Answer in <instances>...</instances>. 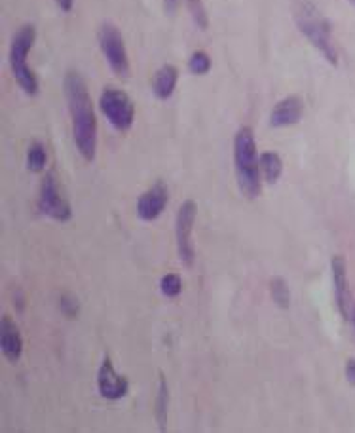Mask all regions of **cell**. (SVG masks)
Listing matches in <instances>:
<instances>
[{
	"mask_svg": "<svg viewBox=\"0 0 355 433\" xmlns=\"http://www.w3.org/2000/svg\"><path fill=\"white\" fill-rule=\"evenodd\" d=\"M346 379L351 386H355V360L346 361Z\"/></svg>",
	"mask_w": 355,
	"mask_h": 433,
	"instance_id": "23",
	"label": "cell"
},
{
	"mask_svg": "<svg viewBox=\"0 0 355 433\" xmlns=\"http://www.w3.org/2000/svg\"><path fill=\"white\" fill-rule=\"evenodd\" d=\"M99 46L103 52L104 59L109 63V67L112 69V73L118 76H128L129 74V59L128 52H126V44H124V37L116 25L104 23L99 29Z\"/></svg>",
	"mask_w": 355,
	"mask_h": 433,
	"instance_id": "6",
	"label": "cell"
},
{
	"mask_svg": "<svg viewBox=\"0 0 355 433\" xmlns=\"http://www.w3.org/2000/svg\"><path fill=\"white\" fill-rule=\"evenodd\" d=\"M65 97H67L68 112L73 118L74 145L86 162H93L97 153V118L93 110V101L88 92L86 80L76 71L65 74Z\"/></svg>",
	"mask_w": 355,
	"mask_h": 433,
	"instance_id": "1",
	"label": "cell"
},
{
	"mask_svg": "<svg viewBox=\"0 0 355 433\" xmlns=\"http://www.w3.org/2000/svg\"><path fill=\"white\" fill-rule=\"evenodd\" d=\"M38 208L46 217L57 220V223H67L73 217V209L65 196L61 194L59 183L54 171H48L46 177L40 184V198H38Z\"/></svg>",
	"mask_w": 355,
	"mask_h": 433,
	"instance_id": "7",
	"label": "cell"
},
{
	"mask_svg": "<svg viewBox=\"0 0 355 433\" xmlns=\"http://www.w3.org/2000/svg\"><path fill=\"white\" fill-rule=\"evenodd\" d=\"M99 109L116 131H129L135 120V105L120 88H104L99 97Z\"/></svg>",
	"mask_w": 355,
	"mask_h": 433,
	"instance_id": "5",
	"label": "cell"
},
{
	"mask_svg": "<svg viewBox=\"0 0 355 433\" xmlns=\"http://www.w3.org/2000/svg\"><path fill=\"white\" fill-rule=\"evenodd\" d=\"M59 306H61L63 316H67L68 319H74V317L78 316L80 302H78V299H76V297H74L73 293H63L61 295V302H59Z\"/></svg>",
	"mask_w": 355,
	"mask_h": 433,
	"instance_id": "22",
	"label": "cell"
},
{
	"mask_svg": "<svg viewBox=\"0 0 355 433\" xmlns=\"http://www.w3.org/2000/svg\"><path fill=\"white\" fill-rule=\"evenodd\" d=\"M57 2V6H59V10L65 13H68L71 10H73V4H74V0H56Z\"/></svg>",
	"mask_w": 355,
	"mask_h": 433,
	"instance_id": "25",
	"label": "cell"
},
{
	"mask_svg": "<svg viewBox=\"0 0 355 433\" xmlns=\"http://www.w3.org/2000/svg\"><path fill=\"white\" fill-rule=\"evenodd\" d=\"M0 346H2V355H4L8 361L16 363V361L21 357V352H23V338H21L18 325L13 324V319L10 316H2Z\"/></svg>",
	"mask_w": 355,
	"mask_h": 433,
	"instance_id": "13",
	"label": "cell"
},
{
	"mask_svg": "<svg viewBox=\"0 0 355 433\" xmlns=\"http://www.w3.org/2000/svg\"><path fill=\"white\" fill-rule=\"evenodd\" d=\"M167 201H169V189L164 181L156 183L139 196L137 200V217L141 220H154L164 213Z\"/></svg>",
	"mask_w": 355,
	"mask_h": 433,
	"instance_id": "10",
	"label": "cell"
},
{
	"mask_svg": "<svg viewBox=\"0 0 355 433\" xmlns=\"http://www.w3.org/2000/svg\"><path fill=\"white\" fill-rule=\"evenodd\" d=\"M198 206L194 200H184L181 203L175 223V238H177V251L184 266L194 264V244H192V230L196 220Z\"/></svg>",
	"mask_w": 355,
	"mask_h": 433,
	"instance_id": "8",
	"label": "cell"
},
{
	"mask_svg": "<svg viewBox=\"0 0 355 433\" xmlns=\"http://www.w3.org/2000/svg\"><path fill=\"white\" fill-rule=\"evenodd\" d=\"M291 12L299 31L304 35L308 42L323 55L332 67L338 65V48L332 38V29L329 19L325 18L313 0H291Z\"/></svg>",
	"mask_w": 355,
	"mask_h": 433,
	"instance_id": "2",
	"label": "cell"
},
{
	"mask_svg": "<svg viewBox=\"0 0 355 433\" xmlns=\"http://www.w3.org/2000/svg\"><path fill=\"white\" fill-rule=\"evenodd\" d=\"M184 2H186V8H188V12L190 16H192V19H194V23H196L200 29L205 31L209 27V18L202 0H184Z\"/></svg>",
	"mask_w": 355,
	"mask_h": 433,
	"instance_id": "21",
	"label": "cell"
},
{
	"mask_svg": "<svg viewBox=\"0 0 355 433\" xmlns=\"http://www.w3.org/2000/svg\"><path fill=\"white\" fill-rule=\"evenodd\" d=\"M179 4H181V0H164V8H166L167 16H175L179 10Z\"/></svg>",
	"mask_w": 355,
	"mask_h": 433,
	"instance_id": "24",
	"label": "cell"
},
{
	"mask_svg": "<svg viewBox=\"0 0 355 433\" xmlns=\"http://www.w3.org/2000/svg\"><path fill=\"white\" fill-rule=\"evenodd\" d=\"M160 291L164 293L167 299H175L183 291V280L179 274H166L160 281Z\"/></svg>",
	"mask_w": 355,
	"mask_h": 433,
	"instance_id": "20",
	"label": "cell"
},
{
	"mask_svg": "<svg viewBox=\"0 0 355 433\" xmlns=\"http://www.w3.org/2000/svg\"><path fill=\"white\" fill-rule=\"evenodd\" d=\"M332 283H335V299H337V308L344 319H349L351 316V291L348 283V268H346V259L342 255L332 256Z\"/></svg>",
	"mask_w": 355,
	"mask_h": 433,
	"instance_id": "11",
	"label": "cell"
},
{
	"mask_svg": "<svg viewBox=\"0 0 355 433\" xmlns=\"http://www.w3.org/2000/svg\"><path fill=\"white\" fill-rule=\"evenodd\" d=\"M304 114V101L299 95H289L274 105L270 112V126L272 128H289L302 120Z\"/></svg>",
	"mask_w": 355,
	"mask_h": 433,
	"instance_id": "12",
	"label": "cell"
},
{
	"mask_svg": "<svg viewBox=\"0 0 355 433\" xmlns=\"http://www.w3.org/2000/svg\"><path fill=\"white\" fill-rule=\"evenodd\" d=\"M154 416L158 424L160 432L167 429V416H169V388L164 379V374H160L158 391H156V401H154Z\"/></svg>",
	"mask_w": 355,
	"mask_h": 433,
	"instance_id": "15",
	"label": "cell"
},
{
	"mask_svg": "<svg viewBox=\"0 0 355 433\" xmlns=\"http://www.w3.org/2000/svg\"><path fill=\"white\" fill-rule=\"evenodd\" d=\"M351 319H354V325H355V306H354V310H351Z\"/></svg>",
	"mask_w": 355,
	"mask_h": 433,
	"instance_id": "26",
	"label": "cell"
},
{
	"mask_svg": "<svg viewBox=\"0 0 355 433\" xmlns=\"http://www.w3.org/2000/svg\"><path fill=\"white\" fill-rule=\"evenodd\" d=\"M179 80V69L173 65H164L156 71L152 78V92L154 95L162 101H166L173 95L175 88H177Z\"/></svg>",
	"mask_w": 355,
	"mask_h": 433,
	"instance_id": "14",
	"label": "cell"
},
{
	"mask_svg": "<svg viewBox=\"0 0 355 433\" xmlns=\"http://www.w3.org/2000/svg\"><path fill=\"white\" fill-rule=\"evenodd\" d=\"M260 170H263L264 181L274 184L283 173V162L276 153H264L260 156Z\"/></svg>",
	"mask_w": 355,
	"mask_h": 433,
	"instance_id": "16",
	"label": "cell"
},
{
	"mask_svg": "<svg viewBox=\"0 0 355 433\" xmlns=\"http://www.w3.org/2000/svg\"><path fill=\"white\" fill-rule=\"evenodd\" d=\"M97 388L99 393L109 399V401H118L126 397L129 390V382L126 376L118 374V371L112 365L111 357H104L97 371Z\"/></svg>",
	"mask_w": 355,
	"mask_h": 433,
	"instance_id": "9",
	"label": "cell"
},
{
	"mask_svg": "<svg viewBox=\"0 0 355 433\" xmlns=\"http://www.w3.org/2000/svg\"><path fill=\"white\" fill-rule=\"evenodd\" d=\"M270 295H272V300L276 302L277 308L287 310L291 306V289H289L287 281L279 278V275L270 280Z\"/></svg>",
	"mask_w": 355,
	"mask_h": 433,
	"instance_id": "17",
	"label": "cell"
},
{
	"mask_svg": "<svg viewBox=\"0 0 355 433\" xmlns=\"http://www.w3.org/2000/svg\"><path fill=\"white\" fill-rule=\"evenodd\" d=\"M349 2H351V4H354V6H355V0H349Z\"/></svg>",
	"mask_w": 355,
	"mask_h": 433,
	"instance_id": "27",
	"label": "cell"
},
{
	"mask_svg": "<svg viewBox=\"0 0 355 433\" xmlns=\"http://www.w3.org/2000/svg\"><path fill=\"white\" fill-rule=\"evenodd\" d=\"M46 164H48L46 147H44L40 141H32L31 147L27 150V167H29L32 173H40V171L46 167Z\"/></svg>",
	"mask_w": 355,
	"mask_h": 433,
	"instance_id": "18",
	"label": "cell"
},
{
	"mask_svg": "<svg viewBox=\"0 0 355 433\" xmlns=\"http://www.w3.org/2000/svg\"><path fill=\"white\" fill-rule=\"evenodd\" d=\"M188 69H190V73L196 74V76L207 74L209 71H211V57H209V54H205V52H202V49L194 52V54L190 55Z\"/></svg>",
	"mask_w": 355,
	"mask_h": 433,
	"instance_id": "19",
	"label": "cell"
},
{
	"mask_svg": "<svg viewBox=\"0 0 355 433\" xmlns=\"http://www.w3.org/2000/svg\"><path fill=\"white\" fill-rule=\"evenodd\" d=\"M234 167L241 194L255 200L263 192V170L257 154V143L253 129L243 126L234 137Z\"/></svg>",
	"mask_w": 355,
	"mask_h": 433,
	"instance_id": "3",
	"label": "cell"
},
{
	"mask_svg": "<svg viewBox=\"0 0 355 433\" xmlns=\"http://www.w3.org/2000/svg\"><path fill=\"white\" fill-rule=\"evenodd\" d=\"M35 40H37V29L32 25H23L16 31L12 44H10V69H12L18 85L27 95H37L38 93L37 74L27 63V57H29Z\"/></svg>",
	"mask_w": 355,
	"mask_h": 433,
	"instance_id": "4",
	"label": "cell"
}]
</instances>
